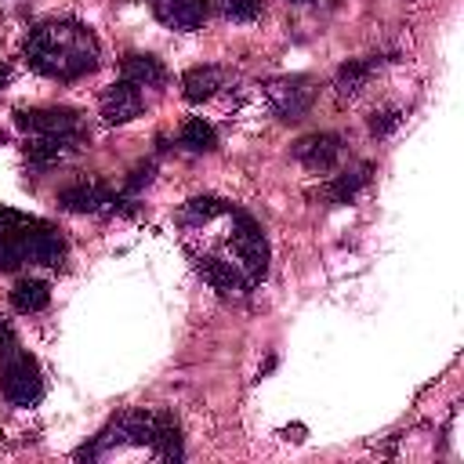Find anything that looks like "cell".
I'll list each match as a JSON object with an SVG mask.
<instances>
[{
  "label": "cell",
  "mask_w": 464,
  "mask_h": 464,
  "mask_svg": "<svg viewBox=\"0 0 464 464\" xmlns=\"http://www.w3.org/2000/svg\"><path fill=\"white\" fill-rule=\"evenodd\" d=\"M156 457V460H181V428L163 410H134L116 417L91 446L80 450L87 460L102 457Z\"/></svg>",
  "instance_id": "6da1fadb"
},
{
  "label": "cell",
  "mask_w": 464,
  "mask_h": 464,
  "mask_svg": "<svg viewBox=\"0 0 464 464\" xmlns=\"http://www.w3.org/2000/svg\"><path fill=\"white\" fill-rule=\"evenodd\" d=\"M370 72H373V62H362V58L344 62V65L337 69V91H341V94H355V91H362V83L370 80Z\"/></svg>",
  "instance_id": "9a60e30c"
},
{
  "label": "cell",
  "mask_w": 464,
  "mask_h": 464,
  "mask_svg": "<svg viewBox=\"0 0 464 464\" xmlns=\"http://www.w3.org/2000/svg\"><path fill=\"white\" fill-rule=\"evenodd\" d=\"M178 141H181V149H188V152H210V149L218 145V134H214V127H210L203 116H192V120L181 123Z\"/></svg>",
  "instance_id": "5bb4252c"
},
{
  "label": "cell",
  "mask_w": 464,
  "mask_h": 464,
  "mask_svg": "<svg viewBox=\"0 0 464 464\" xmlns=\"http://www.w3.org/2000/svg\"><path fill=\"white\" fill-rule=\"evenodd\" d=\"M14 123L25 134H65L80 138V116L72 109H18Z\"/></svg>",
  "instance_id": "8992f818"
},
{
  "label": "cell",
  "mask_w": 464,
  "mask_h": 464,
  "mask_svg": "<svg viewBox=\"0 0 464 464\" xmlns=\"http://www.w3.org/2000/svg\"><path fill=\"white\" fill-rule=\"evenodd\" d=\"M76 141H80V138H65V134H36V138L25 145V156H29L33 163L47 167V163L65 160V156L76 149Z\"/></svg>",
  "instance_id": "30bf717a"
},
{
  "label": "cell",
  "mask_w": 464,
  "mask_h": 464,
  "mask_svg": "<svg viewBox=\"0 0 464 464\" xmlns=\"http://www.w3.org/2000/svg\"><path fill=\"white\" fill-rule=\"evenodd\" d=\"M141 87H134V83H127V80H120V83H112L105 94H102V120L105 123H130L134 116H141Z\"/></svg>",
  "instance_id": "52a82bcc"
},
{
  "label": "cell",
  "mask_w": 464,
  "mask_h": 464,
  "mask_svg": "<svg viewBox=\"0 0 464 464\" xmlns=\"http://www.w3.org/2000/svg\"><path fill=\"white\" fill-rule=\"evenodd\" d=\"M22 58L47 80H80L98 69V40L80 22H44L25 36Z\"/></svg>",
  "instance_id": "7a4b0ae2"
},
{
  "label": "cell",
  "mask_w": 464,
  "mask_h": 464,
  "mask_svg": "<svg viewBox=\"0 0 464 464\" xmlns=\"http://www.w3.org/2000/svg\"><path fill=\"white\" fill-rule=\"evenodd\" d=\"M265 98L283 120H297L315 102V83L308 76H276L265 83Z\"/></svg>",
  "instance_id": "277c9868"
},
{
  "label": "cell",
  "mask_w": 464,
  "mask_h": 464,
  "mask_svg": "<svg viewBox=\"0 0 464 464\" xmlns=\"http://www.w3.org/2000/svg\"><path fill=\"white\" fill-rule=\"evenodd\" d=\"M0 388H4V399L11 406H33L44 395V377H40L36 359L11 348L4 366H0Z\"/></svg>",
  "instance_id": "3957f363"
},
{
  "label": "cell",
  "mask_w": 464,
  "mask_h": 464,
  "mask_svg": "<svg viewBox=\"0 0 464 464\" xmlns=\"http://www.w3.org/2000/svg\"><path fill=\"white\" fill-rule=\"evenodd\" d=\"M221 11L232 22H254L261 14V0H221Z\"/></svg>",
  "instance_id": "e0dca14e"
},
{
  "label": "cell",
  "mask_w": 464,
  "mask_h": 464,
  "mask_svg": "<svg viewBox=\"0 0 464 464\" xmlns=\"http://www.w3.org/2000/svg\"><path fill=\"white\" fill-rule=\"evenodd\" d=\"M294 156L308 167V170H330L337 160H341V138L337 134H304V138H297V145H294Z\"/></svg>",
  "instance_id": "ba28073f"
},
{
  "label": "cell",
  "mask_w": 464,
  "mask_h": 464,
  "mask_svg": "<svg viewBox=\"0 0 464 464\" xmlns=\"http://www.w3.org/2000/svg\"><path fill=\"white\" fill-rule=\"evenodd\" d=\"M218 87H221V69H214V65H196L181 76V94L188 102H207L218 94Z\"/></svg>",
  "instance_id": "7c38bea8"
},
{
  "label": "cell",
  "mask_w": 464,
  "mask_h": 464,
  "mask_svg": "<svg viewBox=\"0 0 464 464\" xmlns=\"http://www.w3.org/2000/svg\"><path fill=\"white\" fill-rule=\"evenodd\" d=\"M123 80L134 87H160L167 80V69L152 54H127L123 58Z\"/></svg>",
  "instance_id": "8fae6325"
},
{
  "label": "cell",
  "mask_w": 464,
  "mask_h": 464,
  "mask_svg": "<svg viewBox=\"0 0 464 464\" xmlns=\"http://www.w3.org/2000/svg\"><path fill=\"white\" fill-rule=\"evenodd\" d=\"M11 348H14V330H11V326H7L4 319H0V352L7 355Z\"/></svg>",
  "instance_id": "ffe728a7"
},
{
  "label": "cell",
  "mask_w": 464,
  "mask_h": 464,
  "mask_svg": "<svg viewBox=\"0 0 464 464\" xmlns=\"http://www.w3.org/2000/svg\"><path fill=\"white\" fill-rule=\"evenodd\" d=\"M362 181H366V174H362V170H359V174H341V178H334V181H330V188H326L330 203H352V199H355V192L362 188Z\"/></svg>",
  "instance_id": "2e32d148"
},
{
  "label": "cell",
  "mask_w": 464,
  "mask_h": 464,
  "mask_svg": "<svg viewBox=\"0 0 464 464\" xmlns=\"http://www.w3.org/2000/svg\"><path fill=\"white\" fill-rule=\"evenodd\" d=\"M149 178H152V163H145V167H138V170L130 174V181H127V192H138L141 185H149Z\"/></svg>",
  "instance_id": "d6986e66"
},
{
  "label": "cell",
  "mask_w": 464,
  "mask_h": 464,
  "mask_svg": "<svg viewBox=\"0 0 464 464\" xmlns=\"http://www.w3.org/2000/svg\"><path fill=\"white\" fill-rule=\"evenodd\" d=\"M47 301H51V290L44 279H18L11 290V304L18 312H44Z\"/></svg>",
  "instance_id": "4fadbf2b"
},
{
  "label": "cell",
  "mask_w": 464,
  "mask_h": 464,
  "mask_svg": "<svg viewBox=\"0 0 464 464\" xmlns=\"http://www.w3.org/2000/svg\"><path fill=\"white\" fill-rule=\"evenodd\" d=\"M7 80H11V72H7V65H0V87H4Z\"/></svg>",
  "instance_id": "44dd1931"
},
{
  "label": "cell",
  "mask_w": 464,
  "mask_h": 464,
  "mask_svg": "<svg viewBox=\"0 0 464 464\" xmlns=\"http://www.w3.org/2000/svg\"><path fill=\"white\" fill-rule=\"evenodd\" d=\"M58 203L72 214H102L116 203V192L105 185V181H94V178H80L72 185H65L58 192Z\"/></svg>",
  "instance_id": "5b68a950"
},
{
  "label": "cell",
  "mask_w": 464,
  "mask_h": 464,
  "mask_svg": "<svg viewBox=\"0 0 464 464\" xmlns=\"http://www.w3.org/2000/svg\"><path fill=\"white\" fill-rule=\"evenodd\" d=\"M395 123H399V112H395V109H384V112H373L370 130H373V134H388Z\"/></svg>",
  "instance_id": "ac0fdd59"
},
{
  "label": "cell",
  "mask_w": 464,
  "mask_h": 464,
  "mask_svg": "<svg viewBox=\"0 0 464 464\" xmlns=\"http://www.w3.org/2000/svg\"><path fill=\"white\" fill-rule=\"evenodd\" d=\"M152 14L178 33H192L207 18V0H152Z\"/></svg>",
  "instance_id": "9c48e42d"
}]
</instances>
